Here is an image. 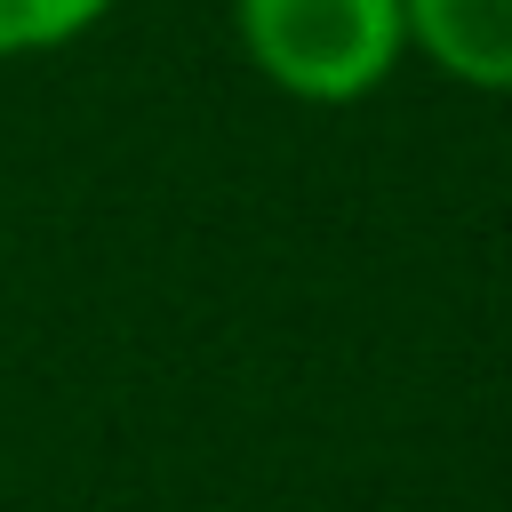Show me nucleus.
<instances>
[{"instance_id":"obj_1","label":"nucleus","mask_w":512,"mask_h":512,"mask_svg":"<svg viewBox=\"0 0 512 512\" xmlns=\"http://www.w3.org/2000/svg\"><path fill=\"white\" fill-rule=\"evenodd\" d=\"M232 32L296 104H360L408 56L400 0H232Z\"/></svg>"},{"instance_id":"obj_2","label":"nucleus","mask_w":512,"mask_h":512,"mask_svg":"<svg viewBox=\"0 0 512 512\" xmlns=\"http://www.w3.org/2000/svg\"><path fill=\"white\" fill-rule=\"evenodd\" d=\"M408 48L480 96H512V0H400Z\"/></svg>"},{"instance_id":"obj_3","label":"nucleus","mask_w":512,"mask_h":512,"mask_svg":"<svg viewBox=\"0 0 512 512\" xmlns=\"http://www.w3.org/2000/svg\"><path fill=\"white\" fill-rule=\"evenodd\" d=\"M120 0H0V56H48L96 32Z\"/></svg>"}]
</instances>
